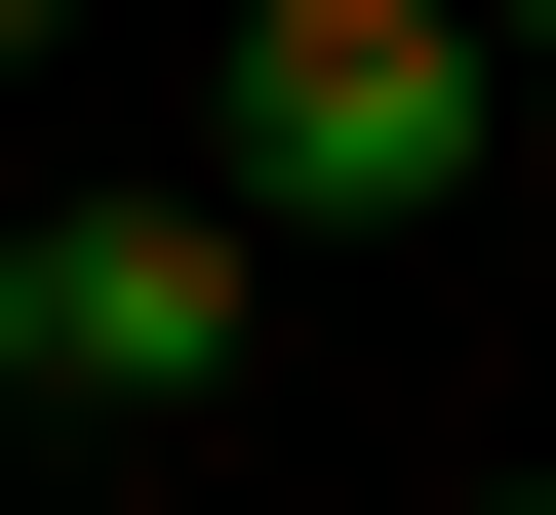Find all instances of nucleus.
I'll use <instances>...</instances> for the list:
<instances>
[{"instance_id": "f257e3e1", "label": "nucleus", "mask_w": 556, "mask_h": 515, "mask_svg": "<svg viewBox=\"0 0 556 515\" xmlns=\"http://www.w3.org/2000/svg\"><path fill=\"white\" fill-rule=\"evenodd\" d=\"M517 159V40L477 0H239V80H199V198L239 239H438Z\"/></svg>"}, {"instance_id": "f03ea898", "label": "nucleus", "mask_w": 556, "mask_h": 515, "mask_svg": "<svg viewBox=\"0 0 556 515\" xmlns=\"http://www.w3.org/2000/svg\"><path fill=\"white\" fill-rule=\"evenodd\" d=\"M278 357V239L239 198H40V239H0V397H119V436H199Z\"/></svg>"}, {"instance_id": "7ed1b4c3", "label": "nucleus", "mask_w": 556, "mask_h": 515, "mask_svg": "<svg viewBox=\"0 0 556 515\" xmlns=\"http://www.w3.org/2000/svg\"><path fill=\"white\" fill-rule=\"evenodd\" d=\"M40 40H80V0H0V80H40Z\"/></svg>"}, {"instance_id": "20e7f679", "label": "nucleus", "mask_w": 556, "mask_h": 515, "mask_svg": "<svg viewBox=\"0 0 556 515\" xmlns=\"http://www.w3.org/2000/svg\"><path fill=\"white\" fill-rule=\"evenodd\" d=\"M517 515H556V476H517Z\"/></svg>"}]
</instances>
